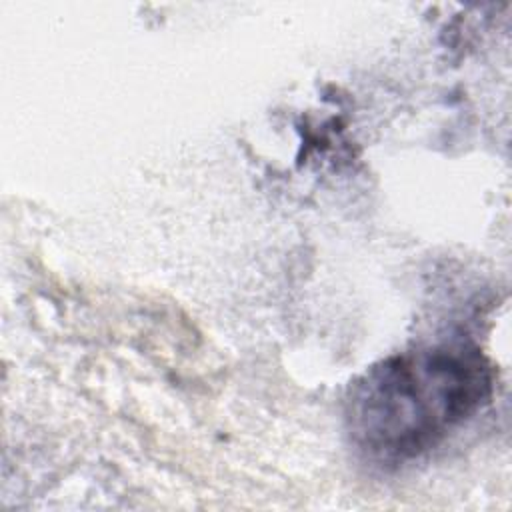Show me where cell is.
Listing matches in <instances>:
<instances>
[{"label":"cell","instance_id":"cell-1","mask_svg":"<svg viewBox=\"0 0 512 512\" xmlns=\"http://www.w3.org/2000/svg\"><path fill=\"white\" fill-rule=\"evenodd\" d=\"M492 388V368L476 346H418L380 360L354 380L344 408L346 430L366 456L408 462L474 418Z\"/></svg>","mask_w":512,"mask_h":512}]
</instances>
